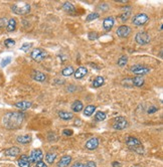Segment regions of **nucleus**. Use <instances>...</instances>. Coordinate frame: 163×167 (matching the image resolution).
<instances>
[{"label": "nucleus", "instance_id": "4468645a", "mask_svg": "<svg viewBox=\"0 0 163 167\" xmlns=\"http://www.w3.org/2000/svg\"><path fill=\"white\" fill-rule=\"evenodd\" d=\"M71 161V157L68 155H65V156H63L62 158L60 159V161L57 162V167H68L70 165Z\"/></svg>", "mask_w": 163, "mask_h": 167}, {"label": "nucleus", "instance_id": "ea45409f", "mask_svg": "<svg viewBox=\"0 0 163 167\" xmlns=\"http://www.w3.org/2000/svg\"><path fill=\"white\" fill-rule=\"evenodd\" d=\"M63 135H67V136L73 135V131H71V130H68V129L63 130Z\"/></svg>", "mask_w": 163, "mask_h": 167}, {"label": "nucleus", "instance_id": "6e6552de", "mask_svg": "<svg viewBox=\"0 0 163 167\" xmlns=\"http://www.w3.org/2000/svg\"><path fill=\"white\" fill-rule=\"evenodd\" d=\"M42 157H43V152L41 151V149H33L30 152L28 160L30 163H37L41 161Z\"/></svg>", "mask_w": 163, "mask_h": 167}, {"label": "nucleus", "instance_id": "a878e982", "mask_svg": "<svg viewBox=\"0 0 163 167\" xmlns=\"http://www.w3.org/2000/svg\"><path fill=\"white\" fill-rule=\"evenodd\" d=\"M104 83H105V79L103 78V76H97L95 80H94V82H93V87L94 88H100V87L103 86Z\"/></svg>", "mask_w": 163, "mask_h": 167}, {"label": "nucleus", "instance_id": "a211bd4d", "mask_svg": "<svg viewBox=\"0 0 163 167\" xmlns=\"http://www.w3.org/2000/svg\"><path fill=\"white\" fill-rule=\"evenodd\" d=\"M20 153V149L18 147H11L9 149H6L4 152L5 156H10V157H15Z\"/></svg>", "mask_w": 163, "mask_h": 167}, {"label": "nucleus", "instance_id": "aec40b11", "mask_svg": "<svg viewBox=\"0 0 163 167\" xmlns=\"http://www.w3.org/2000/svg\"><path fill=\"white\" fill-rule=\"evenodd\" d=\"M18 165L19 167H30V162L28 160V156L22 155L20 158L18 159Z\"/></svg>", "mask_w": 163, "mask_h": 167}, {"label": "nucleus", "instance_id": "58836bf2", "mask_svg": "<svg viewBox=\"0 0 163 167\" xmlns=\"http://www.w3.org/2000/svg\"><path fill=\"white\" fill-rule=\"evenodd\" d=\"M86 165H87L88 167H97L96 163L94 162V161H88V162H87V164H86Z\"/></svg>", "mask_w": 163, "mask_h": 167}, {"label": "nucleus", "instance_id": "c9c22d12", "mask_svg": "<svg viewBox=\"0 0 163 167\" xmlns=\"http://www.w3.org/2000/svg\"><path fill=\"white\" fill-rule=\"evenodd\" d=\"M130 14H131V11H127L125 13H123V14L121 15V20H122V21L128 20V18L130 17Z\"/></svg>", "mask_w": 163, "mask_h": 167}, {"label": "nucleus", "instance_id": "a18cd8bd", "mask_svg": "<svg viewBox=\"0 0 163 167\" xmlns=\"http://www.w3.org/2000/svg\"><path fill=\"white\" fill-rule=\"evenodd\" d=\"M132 167H134V166H132Z\"/></svg>", "mask_w": 163, "mask_h": 167}, {"label": "nucleus", "instance_id": "c85d7f7f", "mask_svg": "<svg viewBox=\"0 0 163 167\" xmlns=\"http://www.w3.org/2000/svg\"><path fill=\"white\" fill-rule=\"evenodd\" d=\"M127 62H128V57H127L126 56H122L120 59H118L117 65H119V67L123 68V67H125V65H127Z\"/></svg>", "mask_w": 163, "mask_h": 167}, {"label": "nucleus", "instance_id": "9b49d317", "mask_svg": "<svg viewBox=\"0 0 163 167\" xmlns=\"http://www.w3.org/2000/svg\"><path fill=\"white\" fill-rule=\"evenodd\" d=\"M98 146H99V140H98V138H96V137L91 138L90 140H88L85 144V147L88 150H95L98 148Z\"/></svg>", "mask_w": 163, "mask_h": 167}, {"label": "nucleus", "instance_id": "412c9836", "mask_svg": "<svg viewBox=\"0 0 163 167\" xmlns=\"http://www.w3.org/2000/svg\"><path fill=\"white\" fill-rule=\"evenodd\" d=\"M63 9L65 10V12L70 13V14H73L76 11V8H74V4L71 3V2H65L63 4Z\"/></svg>", "mask_w": 163, "mask_h": 167}, {"label": "nucleus", "instance_id": "2f4dec72", "mask_svg": "<svg viewBox=\"0 0 163 167\" xmlns=\"http://www.w3.org/2000/svg\"><path fill=\"white\" fill-rule=\"evenodd\" d=\"M4 45H5L6 48H13V46L15 45V42L12 39V38H7V39L4 42Z\"/></svg>", "mask_w": 163, "mask_h": 167}, {"label": "nucleus", "instance_id": "e433bc0d", "mask_svg": "<svg viewBox=\"0 0 163 167\" xmlns=\"http://www.w3.org/2000/svg\"><path fill=\"white\" fill-rule=\"evenodd\" d=\"M158 111V108H156L155 106H150V108L148 109V111H147V113L148 114H153V113H155V112Z\"/></svg>", "mask_w": 163, "mask_h": 167}, {"label": "nucleus", "instance_id": "423d86ee", "mask_svg": "<svg viewBox=\"0 0 163 167\" xmlns=\"http://www.w3.org/2000/svg\"><path fill=\"white\" fill-rule=\"evenodd\" d=\"M128 127V121L124 117H117L113 123V129L115 130H124Z\"/></svg>", "mask_w": 163, "mask_h": 167}, {"label": "nucleus", "instance_id": "dca6fc26", "mask_svg": "<svg viewBox=\"0 0 163 167\" xmlns=\"http://www.w3.org/2000/svg\"><path fill=\"white\" fill-rule=\"evenodd\" d=\"M32 79H33L34 81L36 82H39V83H43V82H45L46 80V75L41 72H33L32 73Z\"/></svg>", "mask_w": 163, "mask_h": 167}, {"label": "nucleus", "instance_id": "39448f33", "mask_svg": "<svg viewBox=\"0 0 163 167\" xmlns=\"http://www.w3.org/2000/svg\"><path fill=\"white\" fill-rule=\"evenodd\" d=\"M30 56H31V59L35 62H41L46 59L48 53H46V51L43 50L42 48H35V50L31 51Z\"/></svg>", "mask_w": 163, "mask_h": 167}, {"label": "nucleus", "instance_id": "f3484780", "mask_svg": "<svg viewBox=\"0 0 163 167\" xmlns=\"http://www.w3.org/2000/svg\"><path fill=\"white\" fill-rule=\"evenodd\" d=\"M71 110H73V112H74V113H79V112H81L83 109H84V104H83L81 101L77 100V101H74L73 104H71Z\"/></svg>", "mask_w": 163, "mask_h": 167}, {"label": "nucleus", "instance_id": "79ce46f5", "mask_svg": "<svg viewBox=\"0 0 163 167\" xmlns=\"http://www.w3.org/2000/svg\"><path fill=\"white\" fill-rule=\"evenodd\" d=\"M5 22H6V20L4 18H0V27L5 26Z\"/></svg>", "mask_w": 163, "mask_h": 167}, {"label": "nucleus", "instance_id": "473e14b6", "mask_svg": "<svg viewBox=\"0 0 163 167\" xmlns=\"http://www.w3.org/2000/svg\"><path fill=\"white\" fill-rule=\"evenodd\" d=\"M10 62H11V57L10 56L5 57V59H3L1 61V67H6V65L8 64H10Z\"/></svg>", "mask_w": 163, "mask_h": 167}, {"label": "nucleus", "instance_id": "bb28decb", "mask_svg": "<svg viewBox=\"0 0 163 167\" xmlns=\"http://www.w3.org/2000/svg\"><path fill=\"white\" fill-rule=\"evenodd\" d=\"M57 159V154L56 153H52V152H49L48 154L45 155V160L46 162L48 164H52L54 162V160Z\"/></svg>", "mask_w": 163, "mask_h": 167}, {"label": "nucleus", "instance_id": "ddd939ff", "mask_svg": "<svg viewBox=\"0 0 163 167\" xmlns=\"http://www.w3.org/2000/svg\"><path fill=\"white\" fill-rule=\"evenodd\" d=\"M88 73V70L86 67H80L78 68V70L76 72H74V76L77 80H80V79H83L84 76H86V75Z\"/></svg>", "mask_w": 163, "mask_h": 167}, {"label": "nucleus", "instance_id": "c756f323", "mask_svg": "<svg viewBox=\"0 0 163 167\" xmlns=\"http://www.w3.org/2000/svg\"><path fill=\"white\" fill-rule=\"evenodd\" d=\"M106 117L107 116L104 112H98V113H96V115H95V120L98 122H102L106 119Z\"/></svg>", "mask_w": 163, "mask_h": 167}, {"label": "nucleus", "instance_id": "9d476101", "mask_svg": "<svg viewBox=\"0 0 163 167\" xmlns=\"http://www.w3.org/2000/svg\"><path fill=\"white\" fill-rule=\"evenodd\" d=\"M116 33H117L119 37H122V38L128 37L130 33H131V28L127 25H121V26H119L118 29L116 30Z\"/></svg>", "mask_w": 163, "mask_h": 167}, {"label": "nucleus", "instance_id": "4c0bfd02", "mask_svg": "<svg viewBox=\"0 0 163 167\" xmlns=\"http://www.w3.org/2000/svg\"><path fill=\"white\" fill-rule=\"evenodd\" d=\"M35 167H48V165H46L45 162H42V161H39V162L36 163Z\"/></svg>", "mask_w": 163, "mask_h": 167}, {"label": "nucleus", "instance_id": "1a4fd4ad", "mask_svg": "<svg viewBox=\"0 0 163 167\" xmlns=\"http://www.w3.org/2000/svg\"><path fill=\"white\" fill-rule=\"evenodd\" d=\"M135 40H136V42L138 45H145L150 42V36H149V34L145 31L138 32L136 34V36H135Z\"/></svg>", "mask_w": 163, "mask_h": 167}, {"label": "nucleus", "instance_id": "72a5a7b5", "mask_svg": "<svg viewBox=\"0 0 163 167\" xmlns=\"http://www.w3.org/2000/svg\"><path fill=\"white\" fill-rule=\"evenodd\" d=\"M88 37H89L90 40H96L99 38V35L97 32H89V34H88Z\"/></svg>", "mask_w": 163, "mask_h": 167}, {"label": "nucleus", "instance_id": "c03bdc74", "mask_svg": "<svg viewBox=\"0 0 163 167\" xmlns=\"http://www.w3.org/2000/svg\"><path fill=\"white\" fill-rule=\"evenodd\" d=\"M116 2H119V3H126L127 0H115Z\"/></svg>", "mask_w": 163, "mask_h": 167}, {"label": "nucleus", "instance_id": "393cba45", "mask_svg": "<svg viewBox=\"0 0 163 167\" xmlns=\"http://www.w3.org/2000/svg\"><path fill=\"white\" fill-rule=\"evenodd\" d=\"M16 28V20L14 18H11L8 20V23L6 24V29L7 31L11 32V31H14Z\"/></svg>", "mask_w": 163, "mask_h": 167}, {"label": "nucleus", "instance_id": "2eb2a0df", "mask_svg": "<svg viewBox=\"0 0 163 167\" xmlns=\"http://www.w3.org/2000/svg\"><path fill=\"white\" fill-rule=\"evenodd\" d=\"M32 103L31 102H28V101H21V102H17L14 104V106L16 107L19 110H27V109H29L30 107H31Z\"/></svg>", "mask_w": 163, "mask_h": 167}, {"label": "nucleus", "instance_id": "f257e3e1", "mask_svg": "<svg viewBox=\"0 0 163 167\" xmlns=\"http://www.w3.org/2000/svg\"><path fill=\"white\" fill-rule=\"evenodd\" d=\"M24 121V114L21 112H11L3 117V125L9 130H15L22 125Z\"/></svg>", "mask_w": 163, "mask_h": 167}, {"label": "nucleus", "instance_id": "7ed1b4c3", "mask_svg": "<svg viewBox=\"0 0 163 167\" xmlns=\"http://www.w3.org/2000/svg\"><path fill=\"white\" fill-rule=\"evenodd\" d=\"M12 11L17 15H26L30 12V5L26 2H17V3L13 4L11 7Z\"/></svg>", "mask_w": 163, "mask_h": 167}, {"label": "nucleus", "instance_id": "f704fd0d", "mask_svg": "<svg viewBox=\"0 0 163 167\" xmlns=\"http://www.w3.org/2000/svg\"><path fill=\"white\" fill-rule=\"evenodd\" d=\"M31 46H32V43H23V45H21L20 50H23V51H27L30 48H31Z\"/></svg>", "mask_w": 163, "mask_h": 167}, {"label": "nucleus", "instance_id": "4be33fe9", "mask_svg": "<svg viewBox=\"0 0 163 167\" xmlns=\"http://www.w3.org/2000/svg\"><path fill=\"white\" fill-rule=\"evenodd\" d=\"M144 79L141 78V76H135V78H132V85L134 87H142L144 85Z\"/></svg>", "mask_w": 163, "mask_h": 167}, {"label": "nucleus", "instance_id": "0eeeda50", "mask_svg": "<svg viewBox=\"0 0 163 167\" xmlns=\"http://www.w3.org/2000/svg\"><path fill=\"white\" fill-rule=\"evenodd\" d=\"M148 19L149 17L147 14H145V13H138V14L135 15L133 19H132V22L136 26H142L147 22Z\"/></svg>", "mask_w": 163, "mask_h": 167}, {"label": "nucleus", "instance_id": "20e7f679", "mask_svg": "<svg viewBox=\"0 0 163 167\" xmlns=\"http://www.w3.org/2000/svg\"><path fill=\"white\" fill-rule=\"evenodd\" d=\"M150 71H151L150 68L146 67V65H134L130 68V72L135 73V75H137V76L147 75Z\"/></svg>", "mask_w": 163, "mask_h": 167}, {"label": "nucleus", "instance_id": "b1692460", "mask_svg": "<svg viewBox=\"0 0 163 167\" xmlns=\"http://www.w3.org/2000/svg\"><path fill=\"white\" fill-rule=\"evenodd\" d=\"M95 111H96V106L89 105V106H87L84 109V115L86 117H90V116H92V115L94 114V112H95Z\"/></svg>", "mask_w": 163, "mask_h": 167}, {"label": "nucleus", "instance_id": "7c9ffc66", "mask_svg": "<svg viewBox=\"0 0 163 167\" xmlns=\"http://www.w3.org/2000/svg\"><path fill=\"white\" fill-rule=\"evenodd\" d=\"M100 17V14H99L98 12H93V13H90L89 15L87 16V18H86V20L87 21H92V20H95V19Z\"/></svg>", "mask_w": 163, "mask_h": 167}, {"label": "nucleus", "instance_id": "f03ea898", "mask_svg": "<svg viewBox=\"0 0 163 167\" xmlns=\"http://www.w3.org/2000/svg\"><path fill=\"white\" fill-rule=\"evenodd\" d=\"M126 144L130 149L139 153V154H143V152H144L142 143H141V141L138 138H136V137H132V136L128 137L126 139Z\"/></svg>", "mask_w": 163, "mask_h": 167}, {"label": "nucleus", "instance_id": "6ab92c4d", "mask_svg": "<svg viewBox=\"0 0 163 167\" xmlns=\"http://www.w3.org/2000/svg\"><path fill=\"white\" fill-rule=\"evenodd\" d=\"M59 117L62 120H65V121H70V120L74 118V114H71V112H68V111H60Z\"/></svg>", "mask_w": 163, "mask_h": 167}, {"label": "nucleus", "instance_id": "a19ab883", "mask_svg": "<svg viewBox=\"0 0 163 167\" xmlns=\"http://www.w3.org/2000/svg\"><path fill=\"white\" fill-rule=\"evenodd\" d=\"M71 167H88V166L86 165V164H83V163H81V162H78V163L74 164V165L71 166Z\"/></svg>", "mask_w": 163, "mask_h": 167}, {"label": "nucleus", "instance_id": "5701e85b", "mask_svg": "<svg viewBox=\"0 0 163 167\" xmlns=\"http://www.w3.org/2000/svg\"><path fill=\"white\" fill-rule=\"evenodd\" d=\"M16 141L20 144H27L31 141V136L30 135H22V136H18Z\"/></svg>", "mask_w": 163, "mask_h": 167}, {"label": "nucleus", "instance_id": "f8f14e48", "mask_svg": "<svg viewBox=\"0 0 163 167\" xmlns=\"http://www.w3.org/2000/svg\"><path fill=\"white\" fill-rule=\"evenodd\" d=\"M114 23H115V19L114 17H112V16H109V17H106L104 19L103 21V27L105 30L109 31L111 30L113 28V26H114Z\"/></svg>", "mask_w": 163, "mask_h": 167}, {"label": "nucleus", "instance_id": "37998d69", "mask_svg": "<svg viewBox=\"0 0 163 167\" xmlns=\"http://www.w3.org/2000/svg\"><path fill=\"white\" fill-rule=\"evenodd\" d=\"M113 167H121V163L115 161V162H113Z\"/></svg>", "mask_w": 163, "mask_h": 167}, {"label": "nucleus", "instance_id": "cd10ccee", "mask_svg": "<svg viewBox=\"0 0 163 167\" xmlns=\"http://www.w3.org/2000/svg\"><path fill=\"white\" fill-rule=\"evenodd\" d=\"M74 68L73 67H67L65 68H63L62 71V75L63 76H70L71 75H74Z\"/></svg>", "mask_w": 163, "mask_h": 167}]
</instances>
